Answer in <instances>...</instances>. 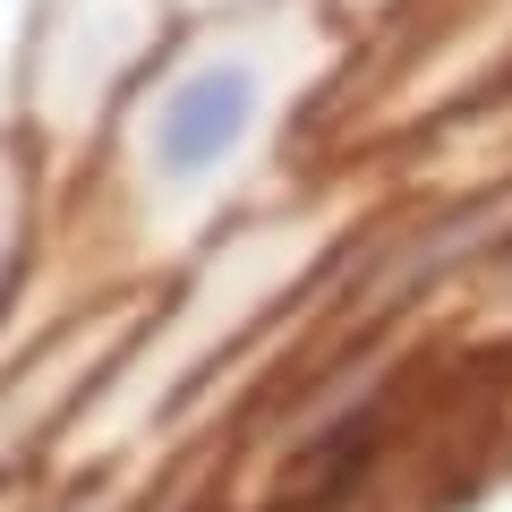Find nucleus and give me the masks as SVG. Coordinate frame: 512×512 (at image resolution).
Instances as JSON below:
<instances>
[{"instance_id":"nucleus-2","label":"nucleus","mask_w":512,"mask_h":512,"mask_svg":"<svg viewBox=\"0 0 512 512\" xmlns=\"http://www.w3.org/2000/svg\"><path fill=\"white\" fill-rule=\"evenodd\" d=\"M0 274H9V256H0Z\"/></svg>"},{"instance_id":"nucleus-1","label":"nucleus","mask_w":512,"mask_h":512,"mask_svg":"<svg viewBox=\"0 0 512 512\" xmlns=\"http://www.w3.org/2000/svg\"><path fill=\"white\" fill-rule=\"evenodd\" d=\"M256 120V69L248 60H222V69H197L154 120V171L163 180H205L222 154L248 137Z\"/></svg>"}]
</instances>
